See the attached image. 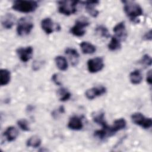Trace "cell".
<instances>
[{"label": "cell", "mask_w": 152, "mask_h": 152, "mask_svg": "<svg viewBox=\"0 0 152 152\" xmlns=\"http://www.w3.org/2000/svg\"><path fill=\"white\" fill-rule=\"evenodd\" d=\"M124 4V10L126 15L132 21L135 20L143 14L142 8L137 2L131 1H122Z\"/></svg>", "instance_id": "6da1fadb"}, {"label": "cell", "mask_w": 152, "mask_h": 152, "mask_svg": "<svg viewBox=\"0 0 152 152\" xmlns=\"http://www.w3.org/2000/svg\"><path fill=\"white\" fill-rule=\"evenodd\" d=\"M38 7V4L34 1H15L12 5V8L16 11L23 13H30L34 11Z\"/></svg>", "instance_id": "7a4b0ae2"}, {"label": "cell", "mask_w": 152, "mask_h": 152, "mask_svg": "<svg viewBox=\"0 0 152 152\" xmlns=\"http://www.w3.org/2000/svg\"><path fill=\"white\" fill-rule=\"evenodd\" d=\"M34 27L31 19L29 17H21L17 23V33L20 36H24L30 34Z\"/></svg>", "instance_id": "3957f363"}, {"label": "cell", "mask_w": 152, "mask_h": 152, "mask_svg": "<svg viewBox=\"0 0 152 152\" xmlns=\"http://www.w3.org/2000/svg\"><path fill=\"white\" fill-rule=\"evenodd\" d=\"M78 1H58V11L65 15H72L77 11V5Z\"/></svg>", "instance_id": "277c9868"}, {"label": "cell", "mask_w": 152, "mask_h": 152, "mask_svg": "<svg viewBox=\"0 0 152 152\" xmlns=\"http://www.w3.org/2000/svg\"><path fill=\"white\" fill-rule=\"evenodd\" d=\"M89 25V21L86 18L82 17L77 20L75 24L71 28L70 32L77 37H81L86 33V27Z\"/></svg>", "instance_id": "5b68a950"}, {"label": "cell", "mask_w": 152, "mask_h": 152, "mask_svg": "<svg viewBox=\"0 0 152 152\" xmlns=\"http://www.w3.org/2000/svg\"><path fill=\"white\" fill-rule=\"evenodd\" d=\"M131 120L135 125L144 129H149L152 126V120L150 118H145L141 113L135 112L131 115Z\"/></svg>", "instance_id": "8992f818"}, {"label": "cell", "mask_w": 152, "mask_h": 152, "mask_svg": "<svg viewBox=\"0 0 152 152\" xmlns=\"http://www.w3.org/2000/svg\"><path fill=\"white\" fill-rule=\"evenodd\" d=\"M104 67L103 59L101 57L90 59L87 61V68L90 73H96L101 71Z\"/></svg>", "instance_id": "52a82bcc"}, {"label": "cell", "mask_w": 152, "mask_h": 152, "mask_svg": "<svg viewBox=\"0 0 152 152\" xmlns=\"http://www.w3.org/2000/svg\"><path fill=\"white\" fill-rule=\"evenodd\" d=\"M106 92V88L104 86H100L94 87L87 90L85 93L86 97L89 100H93L97 97L100 96Z\"/></svg>", "instance_id": "ba28073f"}, {"label": "cell", "mask_w": 152, "mask_h": 152, "mask_svg": "<svg viewBox=\"0 0 152 152\" xmlns=\"http://www.w3.org/2000/svg\"><path fill=\"white\" fill-rule=\"evenodd\" d=\"M16 52L20 59L23 62H27L32 57L33 53V49L31 46L26 48H18L16 50Z\"/></svg>", "instance_id": "9c48e42d"}, {"label": "cell", "mask_w": 152, "mask_h": 152, "mask_svg": "<svg viewBox=\"0 0 152 152\" xmlns=\"http://www.w3.org/2000/svg\"><path fill=\"white\" fill-rule=\"evenodd\" d=\"M126 125V122L124 118H119L115 120L113 125L109 126V137L113 135L118 131H121L125 128Z\"/></svg>", "instance_id": "30bf717a"}, {"label": "cell", "mask_w": 152, "mask_h": 152, "mask_svg": "<svg viewBox=\"0 0 152 152\" xmlns=\"http://www.w3.org/2000/svg\"><path fill=\"white\" fill-rule=\"evenodd\" d=\"M113 31L115 34V37L118 38L120 40H125L127 37V32L126 27L124 21L118 23L113 28Z\"/></svg>", "instance_id": "8fae6325"}, {"label": "cell", "mask_w": 152, "mask_h": 152, "mask_svg": "<svg viewBox=\"0 0 152 152\" xmlns=\"http://www.w3.org/2000/svg\"><path fill=\"white\" fill-rule=\"evenodd\" d=\"M85 5V8L87 12L93 17H96L99 12L96 10V7L99 4V1H87L81 2Z\"/></svg>", "instance_id": "7c38bea8"}, {"label": "cell", "mask_w": 152, "mask_h": 152, "mask_svg": "<svg viewBox=\"0 0 152 152\" xmlns=\"http://www.w3.org/2000/svg\"><path fill=\"white\" fill-rule=\"evenodd\" d=\"M41 27L47 34H50L58 27L55 26L53 21L50 18H45L41 21Z\"/></svg>", "instance_id": "4fadbf2b"}, {"label": "cell", "mask_w": 152, "mask_h": 152, "mask_svg": "<svg viewBox=\"0 0 152 152\" xmlns=\"http://www.w3.org/2000/svg\"><path fill=\"white\" fill-rule=\"evenodd\" d=\"M68 127L69 129L74 131H78L81 129L83 127L81 118L78 116H72L68 121Z\"/></svg>", "instance_id": "5bb4252c"}, {"label": "cell", "mask_w": 152, "mask_h": 152, "mask_svg": "<svg viewBox=\"0 0 152 152\" xmlns=\"http://www.w3.org/2000/svg\"><path fill=\"white\" fill-rule=\"evenodd\" d=\"M93 119L94 122L101 125L102 128L106 131L108 137H109V132H108L109 125H108L107 124V123L104 119V113L102 112H99L97 113L94 114V115H93Z\"/></svg>", "instance_id": "9a60e30c"}, {"label": "cell", "mask_w": 152, "mask_h": 152, "mask_svg": "<svg viewBox=\"0 0 152 152\" xmlns=\"http://www.w3.org/2000/svg\"><path fill=\"white\" fill-rule=\"evenodd\" d=\"M15 21V17L11 13L6 14L1 19V24L5 29H11Z\"/></svg>", "instance_id": "2e32d148"}, {"label": "cell", "mask_w": 152, "mask_h": 152, "mask_svg": "<svg viewBox=\"0 0 152 152\" xmlns=\"http://www.w3.org/2000/svg\"><path fill=\"white\" fill-rule=\"evenodd\" d=\"M8 142H12L14 141L18 135V130L12 126L8 127L3 134Z\"/></svg>", "instance_id": "e0dca14e"}, {"label": "cell", "mask_w": 152, "mask_h": 152, "mask_svg": "<svg viewBox=\"0 0 152 152\" xmlns=\"http://www.w3.org/2000/svg\"><path fill=\"white\" fill-rule=\"evenodd\" d=\"M65 53L69 57L71 64L73 66H76L78 63L80 57L78 52L73 48H66L65 50Z\"/></svg>", "instance_id": "ac0fdd59"}, {"label": "cell", "mask_w": 152, "mask_h": 152, "mask_svg": "<svg viewBox=\"0 0 152 152\" xmlns=\"http://www.w3.org/2000/svg\"><path fill=\"white\" fill-rule=\"evenodd\" d=\"M129 80L133 84L137 85L140 84L142 80V75L141 71L135 69L132 71L129 74Z\"/></svg>", "instance_id": "d6986e66"}, {"label": "cell", "mask_w": 152, "mask_h": 152, "mask_svg": "<svg viewBox=\"0 0 152 152\" xmlns=\"http://www.w3.org/2000/svg\"><path fill=\"white\" fill-rule=\"evenodd\" d=\"M80 46L84 54H92L96 50V47L88 42H82L80 44Z\"/></svg>", "instance_id": "ffe728a7"}, {"label": "cell", "mask_w": 152, "mask_h": 152, "mask_svg": "<svg viewBox=\"0 0 152 152\" xmlns=\"http://www.w3.org/2000/svg\"><path fill=\"white\" fill-rule=\"evenodd\" d=\"M1 79L0 84L1 86L7 85L11 80V73L9 70L7 69H1L0 70Z\"/></svg>", "instance_id": "44dd1931"}, {"label": "cell", "mask_w": 152, "mask_h": 152, "mask_svg": "<svg viewBox=\"0 0 152 152\" xmlns=\"http://www.w3.org/2000/svg\"><path fill=\"white\" fill-rule=\"evenodd\" d=\"M55 61L58 68L61 71H66L68 65L66 58L62 56H57L55 58Z\"/></svg>", "instance_id": "7402d4cb"}, {"label": "cell", "mask_w": 152, "mask_h": 152, "mask_svg": "<svg viewBox=\"0 0 152 152\" xmlns=\"http://www.w3.org/2000/svg\"><path fill=\"white\" fill-rule=\"evenodd\" d=\"M41 144V139L37 135H33L30 137L26 142L27 147L37 148L39 147Z\"/></svg>", "instance_id": "603a6c76"}, {"label": "cell", "mask_w": 152, "mask_h": 152, "mask_svg": "<svg viewBox=\"0 0 152 152\" xmlns=\"http://www.w3.org/2000/svg\"><path fill=\"white\" fill-rule=\"evenodd\" d=\"M107 47H108V49L111 51H115V50H118L121 47V40L114 36L112 37L111 40L109 43L108 44Z\"/></svg>", "instance_id": "cb8c5ba5"}, {"label": "cell", "mask_w": 152, "mask_h": 152, "mask_svg": "<svg viewBox=\"0 0 152 152\" xmlns=\"http://www.w3.org/2000/svg\"><path fill=\"white\" fill-rule=\"evenodd\" d=\"M58 93L59 96V100L61 102H66L68 100L71 96L70 92L65 88H61L59 89Z\"/></svg>", "instance_id": "d4e9b609"}, {"label": "cell", "mask_w": 152, "mask_h": 152, "mask_svg": "<svg viewBox=\"0 0 152 152\" xmlns=\"http://www.w3.org/2000/svg\"><path fill=\"white\" fill-rule=\"evenodd\" d=\"M96 31L97 33H99V34L103 37L108 38L110 36L109 32L107 30V28L102 25L99 26L96 28Z\"/></svg>", "instance_id": "484cf974"}, {"label": "cell", "mask_w": 152, "mask_h": 152, "mask_svg": "<svg viewBox=\"0 0 152 152\" xmlns=\"http://www.w3.org/2000/svg\"><path fill=\"white\" fill-rule=\"evenodd\" d=\"M17 125L20 128V129L24 131H30V126L28 122L25 119H21L17 121Z\"/></svg>", "instance_id": "4316f807"}, {"label": "cell", "mask_w": 152, "mask_h": 152, "mask_svg": "<svg viewBox=\"0 0 152 152\" xmlns=\"http://www.w3.org/2000/svg\"><path fill=\"white\" fill-rule=\"evenodd\" d=\"M140 62L145 66H151L152 59L150 56H149L147 54H145L142 57Z\"/></svg>", "instance_id": "83f0119b"}, {"label": "cell", "mask_w": 152, "mask_h": 152, "mask_svg": "<svg viewBox=\"0 0 152 152\" xmlns=\"http://www.w3.org/2000/svg\"><path fill=\"white\" fill-rule=\"evenodd\" d=\"M52 80L57 86H61L62 84L61 82L59 80V76H58V74H54L52 76Z\"/></svg>", "instance_id": "f1b7e54d"}, {"label": "cell", "mask_w": 152, "mask_h": 152, "mask_svg": "<svg viewBox=\"0 0 152 152\" xmlns=\"http://www.w3.org/2000/svg\"><path fill=\"white\" fill-rule=\"evenodd\" d=\"M152 39V31L151 30H150L148 32L145 33V34L143 36V39L145 40H151Z\"/></svg>", "instance_id": "f546056e"}, {"label": "cell", "mask_w": 152, "mask_h": 152, "mask_svg": "<svg viewBox=\"0 0 152 152\" xmlns=\"http://www.w3.org/2000/svg\"><path fill=\"white\" fill-rule=\"evenodd\" d=\"M146 81L147 83L150 85L152 83V78H151V70H150L148 73L147 74V78H146Z\"/></svg>", "instance_id": "4dcf8cb0"}]
</instances>
